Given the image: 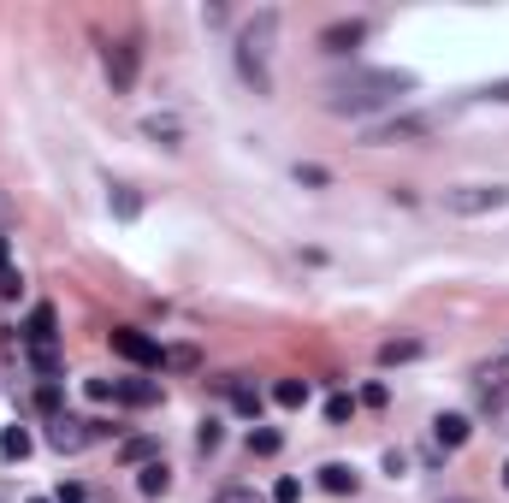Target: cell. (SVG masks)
Returning a JSON list of instances; mask_svg holds the SVG:
<instances>
[{
  "label": "cell",
  "instance_id": "cell-1",
  "mask_svg": "<svg viewBox=\"0 0 509 503\" xmlns=\"http://www.w3.org/2000/svg\"><path fill=\"white\" fill-rule=\"evenodd\" d=\"M409 89H414L409 72H391V65H350L344 78H332L320 89V107L338 113V118H373V113H391Z\"/></svg>",
  "mask_w": 509,
  "mask_h": 503
},
{
  "label": "cell",
  "instance_id": "cell-2",
  "mask_svg": "<svg viewBox=\"0 0 509 503\" xmlns=\"http://www.w3.org/2000/svg\"><path fill=\"white\" fill-rule=\"evenodd\" d=\"M273 36H278V12H254L243 24V36H237V72L249 83L254 95H273Z\"/></svg>",
  "mask_w": 509,
  "mask_h": 503
},
{
  "label": "cell",
  "instance_id": "cell-3",
  "mask_svg": "<svg viewBox=\"0 0 509 503\" xmlns=\"http://www.w3.org/2000/svg\"><path fill=\"white\" fill-rule=\"evenodd\" d=\"M509 208L504 184H462V190H444V213H462V219H480V213Z\"/></svg>",
  "mask_w": 509,
  "mask_h": 503
},
{
  "label": "cell",
  "instance_id": "cell-4",
  "mask_svg": "<svg viewBox=\"0 0 509 503\" xmlns=\"http://www.w3.org/2000/svg\"><path fill=\"white\" fill-rule=\"evenodd\" d=\"M101 65H107L113 95H131V89H137V72H142V48L137 42H107V48H101Z\"/></svg>",
  "mask_w": 509,
  "mask_h": 503
},
{
  "label": "cell",
  "instance_id": "cell-5",
  "mask_svg": "<svg viewBox=\"0 0 509 503\" xmlns=\"http://www.w3.org/2000/svg\"><path fill=\"white\" fill-rule=\"evenodd\" d=\"M107 344H113V355H125L131 368H160V362H166V349H160L155 338H142L137 326H118Z\"/></svg>",
  "mask_w": 509,
  "mask_h": 503
},
{
  "label": "cell",
  "instance_id": "cell-6",
  "mask_svg": "<svg viewBox=\"0 0 509 503\" xmlns=\"http://www.w3.org/2000/svg\"><path fill=\"white\" fill-rule=\"evenodd\" d=\"M48 445H54L59 456H78L83 445H95V421H72V415H54V426H48Z\"/></svg>",
  "mask_w": 509,
  "mask_h": 503
},
{
  "label": "cell",
  "instance_id": "cell-7",
  "mask_svg": "<svg viewBox=\"0 0 509 503\" xmlns=\"http://www.w3.org/2000/svg\"><path fill=\"white\" fill-rule=\"evenodd\" d=\"M432 131V118H385V125H368V149H385V142H421Z\"/></svg>",
  "mask_w": 509,
  "mask_h": 503
},
{
  "label": "cell",
  "instance_id": "cell-8",
  "mask_svg": "<svg viewBox=\"0 0 509 503\" xmlns=\"http://www.w3.org/2000/svg\"><path fill=\"white\" fill-rule=\"evenodd\" d=\"M48 344H59V314L54 302H36L30 320H24V349H48Z\"/></svg>",
  "mask_w": 509,
  "mask_h": 503
},
{
  "label": "cell",
  "instance_id": "cell-9",
  "mask_svg": "<svg viewBox=\"0 0 509 503\" xmlns=\"http://www.w3.org/2000/svg\"><path fill=\"white\" fill-rule=\"evenodd\" d=\"M361 42H368V24L361 19H338V24L320 30V48H326V54H355Z\"/></svg>",
  "mask_w": 509,
  "mask_h": 503
},
{
  "label": "cell",
  "instance_id": "cell-10",
  "mask_svg": "<svg viewBox=\"0 0 509 503\" xmlns=\"http://www.w3.org/2000/svg\"><path fill=\"white\" fill-rule=\"evenodd\" d=\"M113 403H125V408H155V403H160V385H155V379H113Z\"/></svg>",
  "mask_w": 509,
  "mask_h": 503
},
{
  "label": "cell",
  "instance_id": "cell-11",
  "mask_svg": "<svg viewBox=\"0 0 509 503\" xmlns=\"http://www.w3.org/2000/svg\"><path fill=\"white\" fill-rule=\"evenodd\" d=\"M137 492L142 498H166V492H172V468L160 462V456L148 468H137Z\"/></svg>",
  "mask_w": 509,
  "mask_h": 503
},
{
  "label": "cell",
  "instance_id": "cell-12",
  "mask_svg": "<svg viewBox=\"0 0 509 503\" xmlns=\"http://www.w3.org/2000/svg\"><path fill=\"white\" fill-rule=\"evenodd\" d=\"M432 438L444 450H462L468 445V415H438V421H432Z\"/></svg>",
  "mask_w": 509,
  "mask_h": 503
},
{
  "label": "cell",
  "instance_id": "cell-13",
  "mask_svg": "<svg viewBox=\"0 0 509 503\" xmlns=\"http://www.w3.org/2000/svg\"><path fill=\"white\" fill-rule=\"evenodd\" d=\"M320 485H326L332 498H350V492H355V468L350 462H326V468H320Z\"/></svg>",
  "mask_w": 509,
  "mask_h": 503
},
{
  "label": "cell",
  "instance_id": "cell-14",
  "mask_svg": "<svg viewBox=\"0 0 509 503\" xmlns=\"http://www.w3.org/2000/svg\"><path fill=\"white\" fill-rule=\"evenodd\" d=\"M24 278H19V261H12V243L0 237V296H19Z\"/></svg>",
  "mask_w": 509,
  "mask_h": 503
},
{
  "label": "cell",
  "instance_id": "cell-15",
  "mask_svg": "<svg viewBox=\"0 0 509 503\" xmlns=\"http://www.w3.org/2000/svg\"><path fill=\"white\" fill-rule=\"evenodd\" d=\"M273 403H278V408H302V403H308V379H278V385H273Z\"/></svg>",
  "mask_w": 509,
  "mask_h": 503
},
{
  "label": "cell",
  "instance_id": "cell-16",
  "mask_svg": "<svg viewBox=\"0 0 509 503\" xmlns=\"http://www.w3.org/2000/svg\"><path fill=\"white\" fill-rule=\"evenodd\" d=\"M0 456H6V462H24V456H30V432H24V426H6V432H0Z\"/></svg>",
  "mask_w": 509,
  "mask_h": 503
},
{
  "label": "cell",
  "instance_id": "cell-17",
  "mask_svg": "<svg viewBox=\"0 0 509 503\" xmlns=\"http://www.w3.org/2000/svg\"><path fill=\"white\" fill-rule=\"evenodd\" d=\"M142 131L155 136V142H166V149H178V142H184V125H178V118H142Z\"/></svg>",
  "mask_w": 509,
  "mask_h": 503
},
{
  "label": "cell",
  "instance_id": "cell-18",
  "mask_svg": "<svg viewBox=\"0 0 509 503\" xmlns=\"http://www.w3.org/2000/svg\"><path fill=\"white\" fill-rule=\"evenodd\" d=\"M414 355H421V344H414V338H391V344H379V362H385V368L414 362Z\"/></svg>",
  "mask_w": 509,
  "mask_h": 503
},
{
  "label": "cell",
  "instance_id": "cell-19",
  "mask_svg": "<svg viewBox=\"0 0 509 503\" xmlns=\"http://www.w3.org/2000/svg\"><path fill=\"white\" fill-rule=\"evenodd\" d=\"M278 450H285V438H278L273 426H254L249 432V456H278Z\"/></svg>",
  "mask_w": 509,
  "mask_h": 503
},
{
  "label": "cell",
  "instance_id": "cell-20",
  "mask_svg": "<svg viewBox=\"0 0 509 503\" xmlns=\"http://www.w3.org/2000/svg\"><path fill=\"white\" fill-rule=\"evenodd\" d=\"M118 456H125L131 468H148V462H155V438H125V445H118Z\"/></svg>",
  "mask_w": 509,
  "mask_h": 503
},
{
  "label": "cell",
  "instance_id": "cell-21",
  "mask_svg": "<svg viewBox=\"0 0 509 503\" xmlns=\"http://www.w3.org/2000/svg\"><path fill=\"white\" fill-rule=\"evenodd\" d=\"M30 355V368L42 373V379H59V344H48V349H24Z\"/></svg>",
  "mask_w": 509,
  "mask_h": 503
},
{
  "label": "cell",
  "instance_id": "cell-22",
  "mask_svg": "<svg viewBox=\"0 0 509 503\" xmlns=\"http://www.w3.org/2000/svg\"><path fill=\"white\" fill-rule=\"evenodd\" d=\"M113 213H118V219H137V213H142V195L118 184V190H113Z\"/></svg>",
  "mask_w": 509,
  "mask_h": 503
},
{
  "label": "cell",
  "instance_id": "cell-23",
  "mask_svg": "<svg viewBox=\"0 0 509 503\" xmlns=\"http://www.w3.org/2000/svg\"><path fill=\"white\" fill-rule=\"evenodd\" d=\"M219 445H225V432H219V421H214V415H208V421L196 426V450H201V456H208V450H219Z\"/></svg>",
  "mask_w": 509,
  "mask_h": 503
},
{
  "label": "cell",
  "instance_id": "cell-24",
  "mask_svg": "<svg viewBox=\"0 0 509 503\" xmlns=\"http://www.w3.org/2000/svg\"><path fill=\"white\" fill-rule=\"evenodd\" d=\"M214 503H267V492H254V485H219Z\"/></svg>",
  "mask_w": 509,
  "mask_h": 503
},
{
  "label": "cell",
  "instance_id": "cell-25",
  "mask_svg": "<svg viewBox=\"0 0 509 503\" xmlns=\"http://www.w3.org/2000/svg\"><path fill=\"white\" fill-rule=\"evenodd\" d=\"M160 368H178V373H190V368H201V355L190 344H178V349H166V362Z\"/></svg>",
  "mask_w": 509,
  "mask_h": 503
},
{
  "label": "cell",
  "instance_id": "cell-26",
  "mask_svg": "<svg viewBox=\"0 0 509 503\" xmlns=\"http://www.w3.org/2000/svg\"><path fill=\"white\" fill-rule=\"evenodd\" d=\"M232 403H237V415H261V391H254V385H237V379H232Z\"/></svg>",
  "mask_w": 509,
  "mask_h": 503
},
{
  "label": "cell",
  "instance_id": "cell-27",
  "mask_svg": "<svg viewBox=\"0 0 509 503\" xmlns=\"http://www.w3.org/2000/svg\"><path fill=\"white\" fill-rule=\"evenodd\" d=\"M350 415H355V397H344V391H338L332 403H326V421H332V426H344Z\"/></svg>",
  "mask_w": 509,
  "mask_h": 503
},
{
  "label": "cell",
  "instance_id": "cell-28",
  "mask_svg": "<svg viewBox=\"0 0 509 503\" xmlns=\"http://www.w3.org/2000/svg\"><path fill=\"white\" fill-rule=\"evenodd\" d=\"M273 503H302V480H291V474H285V480L273 485Z\"/></svg>",
  "mask_w": 509,
  "mask_h": 503
},
{
  "label": "cell",
  "instance_id": "cell-29",
  "mask_svg": "<svg viewBox=\"0 0 509 503\" xmlns=\"http://www.w3.org/2000/svg\"><path fill=\"white\" fill-rule=\"evenodd\" d=\"M36 403H42V408H48V415H59V385H54V379H48V385H42V391H36Z\"/></svg>",
  "mask_w": 509,
  "mask_h": 503
},
{
  "label": "cell",
  "instance_id": "cell-30",
  "mask_svg": "<svg viewBox=\"0 0 509 503\" xmlns=\"http://www.w3.org/2000/svg\"><path fill=\"white\" fill-rule=\"evenodd\" d=\"M83 498H89V492H83L78 480H65V485H59V503H83Z\"/></svg>",
  "mask_w": 509,
  "mask_h": 503
},
{
  "label": "cell",
  "instance_id": "cell-31",
  "mask_svg": "<svg viewBox=\"0 0 509 503\" xmlns=\"http://www.w3.org/2000/svg\"><path fill=\"white\" fill-rule=\"evenodd\" d=\"M504 485H509V462H504Z\"/></svg>",
  "mask_w": 509,
  "mask_h": 503
},
{
  "label": "cell",
  "instance_id": "cell-32",
  "mask_svg": "<svg viewBox=\"0 0 509 503\" xmlns=\"http://www.w3.org/2000/svg\"><path fill=\"white\" fill-rule=\"evenodd\" d=\"M36 503H42V498H36Z\"/></svg>",
  "mask_w": 509,
  "mask_h": 503
}]
</instances>
